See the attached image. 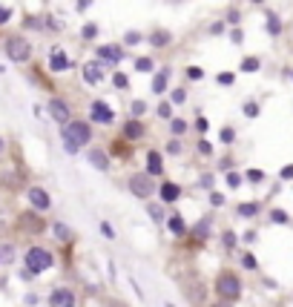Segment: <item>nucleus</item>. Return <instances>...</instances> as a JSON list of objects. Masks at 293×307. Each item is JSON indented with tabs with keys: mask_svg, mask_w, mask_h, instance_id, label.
I'll use <instances>...</instances> for the list:
<instances>
[{
	"mask_svg": "<svg viewBox=\"0 0 293 307\" xmlns=\"http://www.w3.org/2000/svg\"><path fill=\"white\" fill-rule=\"evenodd\" d=\"M89 138H92L89 123H83V121L63 123V147H66V152H69V155H75V152H78L83 144H89Z\"/></svg>",
	"mask_w": 293,
	"mask_h": 307,
	"instance_id": "obj_1",
	"label": "nucleus"
},
{
	"mask_svg": "<svg viewBox=\"0 0 293 307\" xmlns=\"http://www.w3.org/2000/svg\"><path fill=\"white\" fill-rule=\"evenodd\" d=\"M55 264V258H52V253L49 250H44V247H32V250H26V270L35 276V273H44V270H49Z\"/></svg>",
	"mask_w": 293,
	"mask_h": 307,
	"instance_id": "obj_2",
	"label": "nucleus"
},
{
	"mask_svg": "<svg viewBox=\"0 0 293 307\" xmlns=\"http://www.w3.org/2000/svg\"><path fill=\"white\" fill-rule=\"evenodd\" d=\"M216 290H219V296L222 298H239L241 296V281H239V276H233V273H224L222 279L216 281Z\"/></svg>",
	"mask_w": 293,
	"mask_h": 307,
	"instance_id": "obj_3",
	"label": "nucleus"
},
{
	"mask_svg": "<svg viewBox=\"0 0 293 307\" xmlns=\"http://www.w3.org/2000/svg\"><path fill=\"white\" fill-rule=\"evenodd\" d=\"M130 193L138 195V198H150L155 193V184H152V176L150 172H135L130 178Z\"/></svg>",
	"mask_w": 293,
	"mask_h": 307,
	"instance_id": "obj_4",
	"label": "nucleus"
},
{
	"mask_svg": "<svg viewBox=\"0 0 293 307\" xmlns=\"http://www.w3.org/2000/svg\"><path fill=\"white\" fill-rule=\"evenodd\" d=\"M6 55H9L12 61L23 63V61H29V55H32V46H29L26 37H9V40H6Z\"/></svg>",
	"mask_w": 293,
	"mask_h": 307,
	"instance_id": "obj_5",
	"label": "nucleus"
},
{
	"mask_svg": "<svg viewBox=\"0 0 293 307\" xmlns=\"http://www.w3.org/2000/svg\"><path fill=\"white\" fill-rule=\"evenodd\" d=\"M89 115H92V121H98V123H112V121H115V112H112L104 101H92Z\"/></svg>",
	"mask_w": 293,
	"mask_h": 307,
	"instance_id": "obj_6",
	"label": "nucleus"
},
{
	"mask_svg": "<svg viewBox=\"0 0 293 307\" xmlns=\"http://www.w3.org/2000/svg\"><path fill=\"white\" fill-rule=\"evenodd\" d=\"M49 304L52 307H75V293L72 290H52V296H49Z\"/></svg>",
	"mask_w": 293,
	"mask_h": 307,
	"instance_id": "obj_7",
	"label": "nucleus"
},
{
	"mask_svg": "<svg viewBox=\"0 0 293 307\" xmlns=\"http://www.w3.org/2000/svg\"><path fill=\"white\" fill-rule=\"evenodd\" d=\"M29 204H32V207H35V210H49V193H46V190H40V187H32V190H29Z\"/></svg>",
	"mask_w": 293,
	"mask_h": 307,
	"instance_id": "obj_8",
	"label": "nucleus"
},
{
	"mask_svg": "<svg viewBox=\"0 0 293 307\" xmlns=\"http://www.w3.org/2000/svg\"><path fill=\"white\" fill-rule=\"evenodd\" d=\"M49 112H52V118L58 123H66V121H69V106L63 104L61 98H52V101H49Z\"/></svg>",
	"mask_w": 293,
	"mask_h": 307,
	"instance_id": "obj_9",
	"label": "nucleus"
},
{
	"mask_svg": "<svg viewBox=\"0 0 293 307\" xmlns=\"http://www.w3.org/2000/svg\"><path fill=\"white\" fill-rule=\"evenodd\" d=\"M49 69H52V72H63V69H69V58L63 55V49H55V52L49 55Z\"/></svg>",
	"mask_w": 293,
	"mask_h": 307,
	"instance_id": "obj_10",
	"label": "nucleus"
},
{
	"mask_svg": "<svg viewBox=\"0 0 293 307\" xmlns=\"http://www.w3.org/2000/svg\"><path fill=\"white\" fill-rule=\"evenodd\" d=\"M98 58H101V61L118 63L121 58H124V49H121V46H101V49H98Z\"/></svg>",
	"mask_w": 293,
	"mask_h": 307,
	"instance_id": "obj_11",
	"label": "nucleus"
},
{
	"mask_svg": "<svg viewBox=\"0 0 293 307\" xmlns=\"http://www.w3.org/2000/svg\"><path fill=\"white\" fill-rule=\"evenodd\" d=\"M89 164H92V167L95 169H101V172H104V169H109V158H107V152H101V149H89Z\"/></svg>",
	"mask_w": 293,
	"mask_h": 307,
	"instance_id": "obj_12",
	"label": "nucleus"
},
{
	"mask_svg": "<svg viewBox=\"0 0 293 307\" xmlns=\"http://www.w3.org/2000/svg\"><path fill=\"white\" fill-rule=\"evenodd\" d=\"M83 80H87V83H101V80H104L101 63H87V66H83Z\"/></svg>",
	"mask_w": 293,
	"mask_h": 307,
	"instance_id": "obj_13",
	"label": "nucleus"
},
{
	"mask_svg": "<svg viewBox=\"0 0 293 307\" xmlns=\"http://www.w3.org/2000/svg\"><path fill=\"white\" fill-rule=\"evenodd\" d=\"M147 172H150V176H161V172H164V161H161V155L155 149L147 155Z\"/></svg>",
	"mask_w": 293,
	"mask_h": 307,
	"instance_id": "obj_14",
	"label": "nucleus"
},
{
	"mask_svg": "<svg viewBox=\"0 0 293 307\" xmlns=\"http://www.w3.org/2000/svg\"><path fill=\"white\" fill-rule=\"evenodd\" d=\"M167 80H170V69H161L158 75L152 78V92H155V95H161V92L167 89Z\"/></svg>",
	"mask_w": 293,
	"mask_h": 307,
	"instance_id": "obj_15",
	"label": "nucleus"
},
{
	"mask_svg": "<svg viewBox=\"0 0 293 307\" xmlns=\"http://www.w3.org/2000/svg\"><path fill=\"white\" fill-rule=\"evenodd\" d=\"M158 193H161V198H164V201H178V195H181V190H178L176 184H170V181H167V184H161V190H158Z\"/></svg>",
	"mask_w": 293,
	"mask_h": 307,
	"instance_id": "obj_16",
	"label": "nucleus"
},
{
	"mask_svg": "<svg viewBox=\"0 0 293 307\" xmlns=\"http://www.w3.org/2000/svg\"><path fill=\"white\" fill-rule=\"evenodd\" d=\"M170 230H173L176 236H184L187 224H184V221H181V215H173V218H170Z\"/></svg>",
	"mask_w": 293,
	"mask_h": 307,
	"instance_id": "obj_17",
	"label": "nucleus"
},
{
	"mask_svg": "<svg viewBox=\"0 0 293 307\" xmlns=\"http://www.w3.org/2000/svg\"><path fill=\"white\" fill-rule=\"evenodd\" d=\"M267 32H270V35H279V32H282V20L276 18V15H267Z\"/></svg>",
	"mask_w": 293,
	"mask_h": 307,
	"instance_id": "obj_18",
	"label": "nucleus"
},
{
	"mask_svg": "<svg viewBox=\"0 0 293 307\" xmlns=\"http://www.w3.org/2000/svg\"><path fill=\"white\" fill-rule=\"evenodd\" d=\"M256 212H259V204H256V201L241 204V207H239V215H244V218H250V215H256Z\"/></svg>",
	"mask_w": 293,
	"mask_h": 307,
	"instance_id": "obj_19",
	"label": "nucleus"
},
{
	"mask_svg": "<svg viewBox=\"0 0 293 307\" xmlns=\"http://www.w3.org/2000/svg\"><path fill=\"white\" fill-rule=\"evenodd\" d=\"M138 135H144V126L138 121L133 123H127V138H138Z\"/></svg>",
	"mask_w": 293,
	"mask_h": 307,
	"instance_id": "obj_20",
	"label": "nucleus"
},
{
	"mask_svg": "<svg viewBox=\"0 0 293 307\" xmlns=\"http://www.w3.org/2000/svg\"><path fill=\"white\" fill-rule=\"evenodd\" d=\"M150 40H152V46H164V43H170L173 37H170V32H155Z\"/></svg>",
	"mask_w": 293,
	"mask_h": 307,
	"instance_id": "obj_21",
	"label": "nucleus"
},
{
	"mask_svg": "<svg viewBox=\"0 0 293 307\" xmlns=\"http://www.w3.org/2000/svg\"><path fill=\"white\" fill-rule=\"evenodd\" d=\"M55 238H61V241H69V238H72L69 227H63V224H55Z\"/></svg>",
	"mask_w": 293,
	"mask_h": 307,
	"instance_id": "obj_22",
	"label": "nucleus"
},
{
	"mask_svg": "<svg viewBox=\"0 0 293 307\" xmlns=\"http://www.w3.org/2000/svg\"><path fill=\"white\" fill-rule=\"evenodd\" d=\"M170 129H173V135H184V132H187V121H178V118H173Z\"/></svg>",
	"mask_w": 293,
	"mask_h": 307,
	"instance_id": "obj_23",
	"label": "nucleus"
},
{
	"mask_svg": "<svg viewBox=\"0 0 293 307\" xmlns=\"http://www.w3.org/2000/svg\"><path fill=\"white\" fill-rule=\"evenodd\" d=\"M259 69V58H244L241 61V72H256Z\"/></svg>",
	"mask_w": 293,
	"mask_h": 307,
	"instance_id": "obj_24",
	"label": "nucleus"
},
{
	"mask_svg": "<svg viewBox=\"0 0 293 307\" xmlns=\"http://www.w3.org/2000/svg\"><path fill=\"white\" fill-rule=\"evenodd\" d=\"M241 264H244L247 270H256V267H259V261H256V255H253V253H244V255H241Z\"/></svg>",
	"mask_w": 293,
	"mask_h": 307,
	"instance_id": "obj_25",
	"label": "nucleus"
},
{
	"mask_svg": "<svg viewBox=\"0 0 293 307\" xmlns=\"http://www.w3.org/2000/svg\"><path fill=\"white\" fill-rule=\"evenodd\" d=\"M147 212H150L152 221H161V218H164V210H161L158 204H150V207H147Z\"/></svg>",
	"mask_w": 293,
	"mask_h": 307,
	"instance_id": "obj_26",
	"label": "nucleus"
},
{
	"mask_svg": "<svg viewBox=\"0 0 293 307\" xmlns=\"http://www.w3.org/2000/svg\"><path fill=\"white\" fill-rule=\"evenodd\" d=\"M135 69L138 72H152V61L150 58H138V61H135Z\"/></svg>",
	"mask_w": 293,
	"mask_h": 307,
	"instance_id": "obj_27",
	"label": "nucleus"
},
{
	"mask_svg": "<svg viewBox=\"0 0 293 307\" xmlns=\"http://www.w3.org/2000/svg\"><path fill=\"white\" fill-rule=\"evenodd\" d=\"M270 221H276V224H287L290 218H287V212H284V210H273V212H270Z\"/></svg>",
	"mask_w": 293,
	"mask_h": 307,
	"instance_id": "obj_28",
	"label": "nucleus"
},
{
	"mask_svg": "<svg viewBox=\"0 0 293 307\" xmlns=\"http://www.w3.org/2000/svg\"><path fill=\"white\" fill-rule=\"evenodd\" d=\"M80 35L87 37V40H92V37L98 35V26H95V23H87V26H83V32H80Z\"/></svg>",
	"mask_w": 293,
	"mask_h": 307,
	"instance_id": "obj_29",
	"label": "nucleus"
},
{
	"mask_svg": "<svg viewBox=\"0 0 293 307\" xmlns=\"http://www.w3.org/2000/svg\"><path fill=\"white\" fill-rule=\"evenodd\" d=\"M170 101H173V104H184L187 92H184V89H173V98H170Z\"/></svg>",
	"mask_w": 293,
	"mask_h": 307,
	"instance_id": "obj_30",
	"label": "nucleus"
},
{
	"mask_svg": "<svg viewBox=\"0 0 293 307\" xmlns=\"http://www.w3.org/2000/svg\"><path fill=\"white\" fill-rule=\"evenodd\" d=\"M187 78H190V80H201V78H204V72L198 69V66H190V69H187Z\"/></svg>",
	"mask_w": 293,
	"mask_h": 307,
	"instance_id": "obj_31",
	"label": "nucleus"
},
{
	"mask_svg": "<svg viewBox=\"0 0 293 307\" xmlns=\"http://www.w3.org/2000/svg\"><path fill=\"white\" fill-rule=\"evenodd\" d=\"M222 241H224V247H227V250H233V247H236V233H230V230H227Z\"/></svg>",
	"mask_w": 293,
	"mask_h": 307,
	"instance_id": "obj_32",
	"label": "nucleus"
},
{
	"mask_svg": "<svg viewBox=\"0 0 293 307\" xmlns=\"http://www.w3.org/2000/svg\"><path fill=\"white\" fill-rule=\"evenodd\" d=\"M233 80H236V75H230V72H222V75H219V83H222V86H230Z\"/></svg>",
	"mask_w": 293,
	"mask_h": 307,
	"instance_id": "obj_33",
	"label": "nucleus"
},
{
	"mask_svg": "<svg viewBox=\"0 0 293 307\" xmlns=\"http://www.w3.org/2000/svg\"><path fill=\"white\" fill-rule=\"evenodd\" d=\"M244 115H247V118H256L259 115V104H244Z\"/></svg>",
	"mask_w": 293,
	"mask_h": 307,
	"instance_id": "obj_34",
	"label": "nucleus"
},
{
	"mask_svg": "<svg viewBox=\"0 0 293 307\" xmlns=\"http://www.w3.org/2000/svg\"><path fill=\"white\" fill-rule=\"evenodd\" d=\"M233 138H236V132H233L230 126H224V129H222V141H224V144H230Z\"/></svg>",
	"mask_w": 293,
	"mask_h": 307,
	"instance_id": "obj_35",
	"label": "nucleus"
},
{
	"mask_svg": "<svg viewBox=\"0 0 293 307\" xmlns=\"http://www.w3.org/2000/svg\"><path fill=\"white\" fill-rule=\"evenodd\" d=\"M227 184H230L233 190H236V187L241 184V176H236V172H227Z\"/></svg>",
	"mask_w": 293,
	"mask_h": 307,
	"instance_id": "obj_36",
	"label": "nucleus"
},
{
	"mask_svg": "<svg viewBox=\"0 0 293 307\" xmlns=\"http://www.w3.org/2000/svg\"><path fill=\"white\" fill-rule=\"evenodd\" d=\"M9 18H12V9L9 6H0V23H9Z\"/></svg>",
	"mask_w": 293,
	"mask_h": 307,
	"instance_id": "obj_37",
	"label": "nucleus"
},
{
	"mask_svg": "<svg viewBox=\"0 0 293 307\" xmlns=\"http://www.w3.org/2000/svg\"><path fill=\"white\" fill-rule=\"evenodd\" d=\"M112 80H115V86H118V89H127V78L121 75V72H115V75H112Z\"/></svg>",
	"mask_w": 293,
	"mask_h": 307,
	"instance_id": "obj_38",
	"label": "nucleus"
},
{
	"mask_svg": "<svg viewBox=\"0 0 293 307\" xmlns=\"http://www.w3.org/2000/svg\"><path fill=\"white\" fill-rule=\"evenodd\" d=\"M210 204H213V207H222V204H224V195L222 193H210Z\"/></svg>",
	"mask_w": 293,
	"mask_h": 307,
	"instance_id": "obj_39",
	"label": "nucleus"
},
{
	"mask_svg": "<svg viewBox=\"0 0 293 307\" xmlns=\"http://www.w3.org/2000/svg\"><path fill=\"white\" fill-rule=\"evenodd\" d=\"M198 152H201V155H210V152H213V147H210V144L201 138V141H198Z\"/></svg>",
	"mask_w": 293,
	"mask_h": 307,
	"instance_id": "obj_40",
	"label": "nucleus"
},
{
	"mask_svg": "<svg viewBox=\"0 0 293 307\" xmlns=\"http://www.w3.org/2000/svg\"><path fill=\"white\" fill-rule=\"evenodd\" d=\"M167 152H170V155H178V152H181V141H170Z\"/></svg>",
	"mask_w": 293,
	"mask_h": 307,
	"instance_id": "obj_41",
	"label": "nucleus"
},
{
	"mask_svg": "<svg viewBox=\"0 0 293 307\" xmlns=\"http://www.w3.org/2000/svg\"><path fill=\"white\" fill-rule=\"evenodd\" d=\"M195 129H198V132H207V129H210V121H207V118H198V121H195Z\"/></svg>",
	"mask_w": 293,
	"mask_h": 307,
	"instance_id": "obj_42",
	"label": "nucleus"
},
{
	"mask_svg": "<svg viewBox=\"0 0 293 307\" xmlns=\"http://www.w3.org/2000/svg\"><path fill=\"white\" fill-rule=\"evenodd\" d=\"M101 233H104V238H115V230L109 227L107 221H104V224H101Z\"/></svg>",
	"mask_w": 293,
	"mask_h": 307,
	"instance_id": "obj_43",
	"label": "nucleus"
},
{
	"mask_svg": "<svg viewBox=\"0 0 293 307\" xmlns=\"http://www.w3.org/2000/svg\"><path fill=\"white\" fill-rule=\"evenodd\" d=\"M124 40H127V43H141V35H138V32H127Z\"/></svg>",
	"mask_w": 293,
	"mask_h": 307,
	"instance_id": "obj_44",
	"label": "nucleus"
},
{
	"mask_svg": "<svg viewBox=\"0 0 293 307\" xmlns=\"http://www.w3.org/2000/svg\"><path fill=\"white\" fill-rule=\"evenodd\" d=\"M262 178H265V176H262L259 169H250V172H247V181H262Z\"/></svg>",
	"mask_w": 293,
	"mask_h": 307,
	"instance_id": "obj_45",
	"label": "nucleus"
},
{
	"mask_svg": "<svg viewBox=\"0 0 293 307\" xmlns=\"http://www.w3.org/2000/svg\"><path fill=\"white\" fill-rule=\"evenodd\" d=\"M144 109H147V106H144V101H135V104H133V115H141Z\"/></svg>",
	"mask_w": 293,
	"mask_h": 307,
	"instance_id": "obj_46",
	"label": "nucleus"
},
{
	"mask_svg": "<svg viewBox=\"0 0 293 307\" xmlns=\"http://www.w3.org/2000/svg\"><path fill=\"white\" fill-rule=\"evenodd\" d=\"M158 115H164V118H170V104H161V106H158Z\"/></svg>",
	"mask_w": 293,
	"mask_h": 307,
	"instance_id": "obj_47",
	"label": "nucleus"
},
{
	"mask_svg": "<svg viewBox=\"0 0 293 307\" xmlns=\"http://www.w3.org/2000/svg\"><path fill=\"white\" fill-rule=\"evenodd\" d=\"M282 178H293V164H287V167L282 169Z\"/></svg>",
	"mask_w": 293,
	"mask_h": 307,
	"instance_id": "obj_48",
	"label": "nucleus"
},
{
	"mask_svg": "<svg viewBox=\"0 0 293 307\" xmlns=\"http://www.w3.org/2000/svg\"><path fill=\"white\" fill-rule=\"evenodd\" d=\"M230 37H233V43H241V32H239V29H233Z\"/></svg>",
	"mask_w": 293,
	"mask_h": 307,
	"instance_id": "obj_49",
	"label": "nucleus"
},
{
	"mask_svg": "<svg viewBox=\"0 0 293 307\" xmlns=\"http://www.w3.org/2000/svg\"><path fill=\"white\" fill-rule=\"evenodd\" d=\"M87 6H92V0H78V9H87Z\"/></svg>",
	"mask_w": 293,
	"mask_h": 307,
	"instance_id": "obj_50",
	"label": "nucleus"
},
{
	"mask_svg": "<svg viewBox=\"0 0 293 307\" xmlns=\"http://www.w3.org/2000/svg\"><path fill=\"white\" fill-rule=\"evenodd\" d=\"M0 152H3V138H0Z\"/></svg>",
	"mask_w": 293,
	"mask_h": 307,
	"instance_id": "obj_51",
	"label": "nucleus"
},
{
	"mask_svg": "<svg viewBox=\"0 0 293 307\" xmlns=\"http://www.w3.org/2000/svg\"><path fill=\"white\" fill-rule=\"evenodd\" d=\"M256 3H262V0H256Z\"/></svg>",
	"mask_w": 293,
	"mask_h": 307,
	"instance_id": "obj_52",
	"label": "nucleus"
}]
</instances>
